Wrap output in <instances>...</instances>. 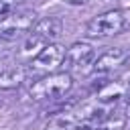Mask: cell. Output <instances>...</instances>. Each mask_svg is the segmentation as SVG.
I'll return each instance as SVG.
<instances>
[{"mask_svg": "<svg viewBox=\"0 0 130 130\" xmlns=\"http://www.w3.org/2000/svg\"><path fill=\"white\" fill-rule=\"evenodd\" d=\"M124 98L130 102V79L126 81V85H124Z\"/></svg>", "mask_w": 130, "mask_h": 130, "instance_id": "9a60e30c", "label": "cell"}, {"mask_svg": "<svg viewBox=\"0 0 130 130\" xmlns=\"http://www.w3.org/2000/svg\"><path fill=\"white\" fill-rule=\"evenodd\" d=\"M124 126H126L124 114H110L102 124H98L95 130H124Z\"/></svg>", "mask_w": 130, "mask_h": 130, "instance_id": "8fae6325", "label": "cell"}, {"mask_svg": "<svg viewBox=\"0 0 130 130\" xmlns=\"http://www.w3.org/2000/svg\"><path fill=\"white\" fill-rule=\"evenodd\" d=\"M37 20L39 18L35 10H14L10 16L0 20V41L18 43L32 30Z\"/></svg>", "mask_w": 130, "mask_h": 130, "instance_id": "7a4b0ae2", "label": "cell"}, {"mask_svg": "<svg viewBox=\"0 0 130 130\" xmlns=\"http://www.w3.org/2000/svg\"><path fill=\"white\" fill-rule=\"evenodd\" d=\"M126 59H128V55H126L124 49H120V47H110L108 51H104L100 57L93 59L91 71L98 73V75H108V73L116 71L118 67H122V65L126 63Z\"/></svg>", "mask_w": 130, "mask_h": 130, "instance_id": "52a82bcc", "label": "cell"}, {"mask_svg": "<svg viewBox=\"0 0 130 130\" xmlns=\"http://www.w3.org/2000/svg\"><path fill=\"white\" fill-rule=\"evenodd\" d=\"M65 59V47L59 43H51L47 45L32 61H30V71L32 73H55Z\"/></svg>", "mask_w": 130, "mask_h": 130, "instance_id": "5b68a950", "label": "cell"}, {"mask_svg": "<svg viewBox=\"0 0 130 130\" xmlns=\"http://www.w3.org/2000/svg\"><path fill=\"white\" fill-rule=\"evenodd\" d=\"M61 32H63L61 20L55 18V16H45V18H39V20L35 22V26H32V30H30L28 35H30L37 43H41L43 47H47V45L55 43Z\"/></svg>", "mask_w": 130, "mask_h": 130, "instance_id": "8992f818", "label": "cell"}, {"mask_svg": "<svg viewBox=\"0 0 130 130\" xmlns=\"http://www.w3.org/2000/svg\"><path fill=\"white\" fill-rule=\"evenodd\" d=\"M95 59V49L89 43H73L67 51H65V59H63V71H67L71 77L73 73L83 75L87 71H91V63Z\"/></svg>", "mask_w": 130, "mask_h": 130, "instance_id": "3957f363", "label": "cell"}, {"mask_svg": "<svg viewBox=\"0 0 130 130\" xmlns=\"http://www.w3.org/2000/svg\"><path fill=\"white\" fill-rule=\"evenodd\" d=\"M28 77V69L24 65H14V67H6L0 71V89L10 91L20 87Z\"/></svg>", "mask_w": 130, "mask_h": 130, "instance_id": "ba28073f", "label": "cell"}, {"mask_svg": "<svg viewBox=\"0 0 130 130\" xmlns=\"http://www.w3.org/2000/svg\"><path fill=\"white\" fill-rule=\"evenodd\" d=\"M128 130H130V128H128Z\"/></svg>", "mask_w": 130, "mask_h": 130, "instance_id": "e0dca14e", "label": "cell"}, {"mask_svg": "<svg viewBox=\"0 0 130 130\" xmlns=\"http://www.w3.org/2000/svg\"><path fill=\"white\" fill-rule=\"evenodd\" d=\"M61 2H65V4H69V6H85V4H89L91 0H61Z\"/></svg>", "mask_w": 130, "mask_h": 130, "instance_id": "5bb4252c", "label": "cell"}, {"mask_svg": "<svg viewBox=\"0 0 130 130\" xmlns=\"http://www.w3.org/2000/svg\"><path fill=\"white\" fill-rule=\"evenodd\" d=\"M20 2L22 0H0V20H4L6 16H10Z\"/></svg>", "mask_w": 130, "mask_h": 130, "instance_id": "7c38bea8", "label": "cell"}, {"mask_svg": "<svg viewBox=\"0 0 130 130\" xmlns=\"http://www.w3.org/2000/svg\"><path fill=\"white\" fill-rule=\"evenodd\" d=\"M124 24H126V16L122 10H106L87 22L85 35L89 39H106L118 35L124 28Z\"/></svg>", "mask_w": 130, "mask_h": 130, "instance_id": "277c9868", "label": "cell"}, {"mask_svg": "<svg viewBox=\"0 0 130 130\" xmlns=\"http://www.w3.org/2000/svg\"><path fill=\"white\" fill-rule=\"evenodd\" d=\"M120 98H124V85H122V83H114V81L106 83V85L100 89V93H98V102H102V104H106V106H112V104L118 102Z\"/></svg>", "mask_w": 130, "mask_h": 130, "instance_id": "30bf717a", "label": "cell"}, {"mask_svg": "<svg viewBox=\"0 0 130 130\" xmlns=\"http://www.w3.org/2000/svg\"><path fill=\"white\" fill-rule=\"evenodd\" d=\"M16 43H8V41H0V59H6L14 53Z\"/></svg>", "mask_w": 130, "mask_h": 130, "instance_id": "4fadbf2b", "label": "cell"}, {"mask_svg": "<svg viewBox=\"0 0 130 130\" xmlns=\"http://www.w3.org/2000/svg\"><path fill=\"white\" fill-rule=\"evenodd\" d=\"M71 87H73V77L67 71H55L39 77L28 87V95L37 102H53L65 98L71 91Z\"/></svg>", "mask_w": 130, "mask_h": 130, "instance_id": "6da1fadb", "label": "cell"}, {"mask_svg": "<svg viewBox=\"0 0 130 130\" xmlns=\"http://www.w3.org/2000/svg\"><path fill=\"white\" fill-rule=\"evenodd\" d=\"M73 130H95V128L93 126H87V124H77Z\"/></svg>", "mask_w": 130, "mask_h": 130, "instance_id": "2e32d148", "label": "cell"}, {"mask_svg": "<svg viewBox=\"0 0 130 130\" xmlns=\"http://www.w3.org/2000/svg\"><path fill=\"white\" fill-rule=\"evenodd\" d=\"M77 126V120H75V112H63V114H57L53 116L43 130H73Z\"/></svg>", "mask_w": 130, "mask_h": 130, "instance_id": "9c48e42d", "label": "cell"}]
</instances>
